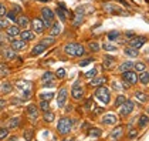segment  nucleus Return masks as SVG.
Wrapping results in <instances>:
<instances>
[{
	"label": "nucleus",
	"mask_w": 149,
	"mask_h": 141,
	"mask_svg": "<svg viewBox=\"0 0 149 141\" xmlns=\"http://www.w3.org/2000/svg\"><path fill=\"white\" fill-rule=\"evenodd\" d=\"M63 51L68 56V57H82L87 53V48L81 43H75V41H70L67 44H64Z\"/></svg>",
	"instance_id": "f257e3e1"
},
{
	"label": "nucleus",
	"mask_w": 149,
	"mask_h": 141,
	"mask_svg": "<svg viewBox=\"0 0 149 141\" xmlns=\"http://www.w3.org/2000/svg\"><path fill=\"white\" fill-rule=\"evenodd\" d=\"M72 126H74V120L70 117H61L57 123V133L60 135L65 137L72 131Z\"/></svg>",
	"instance_id": "f03ea898"
},
{
	"label": "nucleus",
	"mask_w": 149,
	"mask_h": 141,
	"mask_svg": "<svg viewBox=\"0 0 149 141\" xmlns=\"http://www.w3.org/2000/svg\"><path fill=\"white\" fill-rule=\"evenodd\" d=\"M121 74H122V84H125L124 88H129L131 86L138 84V74H136V71H134L132 69L128 71H124Z\"/></svg>",
	"instance_id": "7ed1b4c3"
},
{
	"label": "nucleus",
	"mask_w": 149,
	"mask_h": 141,
	"mask_svg": "<svg viewBox=\"0 0 149 141\" xmlns=\"http://www.w3.org/2000/svg\"><path fill=\"white\" fill-rule=\"evenodd\" d=\"M101 103H104V104H109L111 103V91L105 87V86H98L97 87V90H95V94H94Z\"/></svg>",
	"instance_id": "20e7f679"
},
{
	"label": "nucleus",
	"mask_w": 149,
	"mask_h": 141,
	"mask_svg": "<svg viewBox=\"0 0 149 141\" xmlns=\"http://www.w3.org/2000/svg\"><path fill=\"white\" fill-rule=\"evenodd\" d=\"M40 13H41V20H43V23L46 26V29H50L53 26V23H54V20H56L54 12L50 7H43L40 10Z\"/></svg>",
	"instance_id": "39448f33"
},
{
	"label": "nucleus",
	"mask_w": 149,
	"mask_h": 141,
	"mask_svg": "<svg viewBox=\"0 0 149 141\" xmlns=\"http://www.w3.org/2000/svg\"><path fill=\"white\" fill-rule=\"evenodd\" d=\"M84 16H85V7L84 6H78L75 9V13L72 16V26L74 27H80L84 23Z\"/></svg>",
	"instance_id": "423d86ee"
},
{
	"label": "nucleus",
	"mask_w": 149,
	"mask_h": 141,
	"mask_svg": "<svg viewBox=\"0 0 149 141\" xmlns=\"http://www.w3.org/2000/svg\"><path fill=\"white\" fill-rule=\"evenodd\" d=\"M84 94H85V90L84 87H81L80 81H75L72 88H71V97L75 100V101H81L84 98Z\"/></svg>",
	"instance_id": "0eeeda50"
},
{
	"label": "nucleus",
	"mask_w": 149,
	"mask_h": 141,
	"mask_svg": "<svg viewBox=\"0 0 149 141\" xmlns=\"http://www.w3.org/2000/svg\"><path fill=\"white\" fill-rule=\"evenodd\" d=\"M30 27L36 34H43L46 32V26L43 23V20L38 19V17H34L33 20H30Z\"/></svg>",
	"instance_id": "6e6552de"
},
{
	"label": "nucleus",
	"mask_w": 149,
	"mask_h": 141,
	"mask_svg": "<svg viewBox=\"0 0 149 141\" xmlns=\"http://www.w3.org/2000/svg\"><path fill=\"white\" fill-rule=\"evenodd\" d=\"M134 108H135L134 101L132 100H126L125 103L119 107V116L121 117H129V114L134 111Z\"/></svg>",
	"instance_id": "1a4fd4ad"
},
{
	"label": "nucleus",
	"mask_w": 149,
	"mask_h": 141,
	"mask_svg": "<svg viewBox=\"0 0 149 141\" xmlns=\"http://www.w3.org/2000/svg\"><path fill=\"white\" fill-rule=\"evenodd\" d=\"M128 43H129V46L131 47H135V48H141V47L145 46V43H146V36H134V37H131L129 40H128Z\"/></svg>",
	"instance_id": "9d476101"
},
{
	"label": "nucleus",
	"mask_w": 149,
	"mask_h": 141,
	"mask_svg": "<svg viewBox=\"0 0 149 141\" xmlns=\"http://www.w3.org/2000/svg\"><path fill=\"white\" fill-rule=\"evenodd\" d=\"M9 44L12 47L13 50H16V51H23L27 48V41H24L22 39H16V37H13L12 40L9 41Z\"/></svg>",
	"instance_id": "9b49d317"
},
{
	"label": "nucleus",
	"mask_w": 149,
	"mask_h": 141,
	"mask_svg": "<svg viewBox=\"0 0 149 141\" xmlns=\"http://www.w3.org/2000/svg\"><path fill=\"white\" fill-rule=\"evenodd\" d=\"M27 118L33 124H36L38 121V107L36 106V104H30V106L27 107Z\"/></svg>",
	"instance_id": "f8f14e48"
},
{
	"label": "nucleus",
	"mask_w": 149,
	"mask_h": 141,
	"mask_svg": "<svg viewBox=\"0 0 149 141\" xmlns=\"http://www.w3.org/2000/svg\"><path fill=\"white\" fill-rule=\"evenodd\" d=\"M67 97H68L67 88H65V87H61V88L58 90V93H57V104H58L60 108H63V107L65 106V103H67Z\"/></svg>",
	"instance_id": "ddd939ff"
},
{
	"label": "nucleus",
	"mask_w": 149,
	"mask_h": 141,
	"mask_svg": "<svg viewBox=\"0 0 149 141\" xmlns=\"http://www.w3.org/2000/svg\"><path fill=\"white\" fill-rule=\"evenodd\" d=\"M1 56L4 57V60H7V61H12V60H16L17 57V51L16 50H13L12 47H3L1 48Z\"/></svg>",
	"instance_id": "4468645a"
},
{
	"label": "nucleus",
	"mask_w": 149,
	"mask_h": 141,
	"mask_svg": "<svg viewBox=\"0 0 149 141\" xmlns=\"http://www.w3.org/2000/svg\"><path fill=\"white\" fill-rule=\"evenodd\" d=\"M16 24H17L20 29H29V27H30V19H29V16H26V14H23V13L17 14Z\"/></svg>",
	"instance_id": "2eb2a0df"
},
{
	"label": "nucleus",
	"mask_w": 149,
	"mask_h": 141,
	"mask_svg": "<svg viewBox=\"0 0 149 141\" xmlns=\"http://www.w3.org/2000/svg\"><path fill=\"white\" fill-rule=\"evenodd\" d=\"M20 39L24 40V41H31V40H34L36 39V33L31 30V29H23V30H20Z\"/></svg>",
	"instance_id": "dca6fc26"
},
{
	"label": "nucleus",
	"mask_w": 149,
	"mask_h": 141,
	"mask_svg": "<svg viewBox=\"0 0 149 141\" xmlns=\"http://www.w3.org/2000/svg\"><path fill=\"white\" fill-rule=\"evenodd\" d=\"M48 47L46 46H43L41 43H37L33 48H31V51H30V56H33V57H37V56H41L44 51H46Z\"/></svg>",
	"instance_id": "f3484780"
},
{
	"label": "nucleus",
	"mask_w": 149,
	"mask_h": 141,
	"mask_svg": "<svg viewBox=\"0 0 149 141\" xmlns=\"http://www.w3.org/2000/svg\"><path fill=\"white\" fill-rule=\"evenodd\" d=\"M61 32H63V24H61V22H54L53 26L50 27V34L54 36V37L60 36Z\"/></svg>",
	"instance_id": "a211bd4d"
},
{
	"label": "nucleus",
	"mask_w": 149,
	"mask_h": 141,
	"mask_svg": "<svg viewBox=\"0 0 149 141\" xmlns=\"http://www.w3.org/2000/svg\"><path fill=\"white\" fill-rule=\"evenodd\" d=\"M4 30H6V36H10V37H17V36L20 34V27L16 26V24H13V26L9 24Z\"/></svg>",
	"instance_id": "6ab92c4d"
},
{
	"label": "nucleus",
	"mask_w": 149,
	"mask_h": 141,
	"mask_svg": "<svg viewBox=\"0 0 149 141\" xmlns=\"http://www.w3.org/2000/svg\"><path fill=\"white\" fill-rule=\"evenodd\" d=\"M102 124L104 126H114L118 123V117L114 116V114H107V116H104L102 117Z\"/></svg>",
	"instance_id": "aec40b11"
},
{
	"label": "nucleus",
	"mask_w": 149,
	"mask_h": 141,
	"mask_svg": "<svg viewBox=\"0 0 149 141\" xmlns=\"http://www.w3.org/2000/svg\"><path fill=\"white\" fill-rule=\"evenodd\" d=\"M124 54H125L126 57H129V59H135V57H138L139 56V50L138 48H135V47H131L128 46L124 48Z\"/></svg>",
	"instance_id": "412c9836"
},
{
	"label": "nucleus",
	"mask_w": 149,
	"mask_h": 141,
	"mask_svg": "<svg viewBox=\"0 0 149 141\" xmlns=\"http://www.w3.org/2000/svg\"><path fill=\"white\" fill-rule=\"evenodd\" d=\"M20 124H22L20 117H12L9 120V123H7V128L9 130H17L20 127Z\"/></svg>",
	"instance_id": "4be33fe9"
},
{
	"label": "nucleus",
	"mask_w": 149,
	"mask_h": 141,
	"mask_svg": "<svg viewBox=\"0 0 149 141\" xmlns=\"http://www.w3.org/2000/svg\"><path fill=\"white\" fill-rule=\"evenodd\" d=\"M122 135H124V127H122V126L115 127V128L111 131V134H109V137L114 138V140H116V138H122Z\"/></svg>",
	"instance_id": "5701e85b"
},
{
	"label": "nucleus",
	"mask_w": 149,
	"mask_h": 141,
	"mask_svg": "<svg viewBox=\"0 0 149 141\" xmlns=\"http://www.w3.org/2000/svg\"><path fill=\"white\" fill-rule=\"evenodd\" d=\"M138 81H141V84L142 86H148L149 84V71L148 70H143V71H141V74L138 76Z\"/></svg>",
	"instance_id": "b1692460"
},
{
	"label": "nucleus",
	"mask_w": 149,
	"mask_h": 141,
	"mask_svg": "<svg viewBox=\"0 0 149 141\" xmlns=\"http://www.w3.org/2000/svg\"><path fill=\"white\" fill-rule=\"evenodd\" d=\"M107 83V77L105 76H95V77H92V81H91V86L94 87H98V86H104Z\"/></svg>",
	"instance_id": "393cba45"
},
{
	"label": "nucleus",
	"mask_w": 149,
	"mask_h": 141,
	"mask_svg": "<svg viewBox=\"0 0 149 141\" xmlns=\"http://www.w3.org/2000/svg\"><path fill=\"white\" fill-rule=\"evenodd\" d=\"M132 66H134V61H131V60H128V61H124V63H121L119 66H118V73H124V71H128L132 69Z\"/></svg>",
	"instance_id": "a878e982"
},
{
	"label": "nucleus",
	"mask_w": 149,
	"mask_h": 141,
	"mask_svg": "<svg viewBox=\"0 0 149 141\" xmlns=\"http://www.w3.org/2000/svg\"><path fill=\"white\" fill-rule=\"evenodd\" d=\"M115 61H116V59H115V57H112V56H105V57H104L102 69H104V70H105V69H107V70H109V69L114 66Z\"/></svg>",
	"instance_id": "bb28decb"
},
{
	"label": "nucleus",
	"mask_w": 149,
	"mask_h": 141,
	"mask_svg": "<svg viewBox=\"0 0 149 141\" xmlns=\"http://www.w3.org/2000/svg\"><path fill=\"white\" fill-rule=\"evenodd\" d=\"M40 43L43 44V46H46V47H50V46H53L54 43H56V37L54 36H46V37H43L41 40H40Z\"/></svg>",
	"instance_id": "cd10ccee"
},
{
	"label": "nucleus",
	"mask_w": 149,
	"mask_h": 141,
	"mask_svg": "<svg viewBox=\"0 0 149 141\" xmlns=\"http://www.w3.org/2000/svg\"><path fill=\"white\" fill-rule=\"evenodd\" d=\"M54 118H56V114H54L53 111H50V110L43 113V121H44V123H47V124L53 123V121H54Z\"/></svg>",
	"instance_id": "c85d7f7f"
},
{
	"label": "nucleus",
	"mask_w": 149,
	"mask_h": 141,
	"mask_svg": "<svg viewBox=\"0 0 149 141\" xmlns=\"http://www.w3.org/2000/svg\"><path fill=\"white\" fill-rule=\"evenodd\" d=\"M119 37H121V33H119L118 30H111V32L107 33V39H108L109 41H116Z\"/></svg>",
	"instance_id": "c756f323"
},
{
	"label": "nucleus",
	"mask_w": 149,
	"mask_h": 141,
	"mask_svg": "<svg viewBox=\"0 0 149 141\" xmlns=\"http://www.w3.org/2000/svg\"><path fill=\"white\" fill-rule=\"evenodd\" d=\"M132 69H134V71H136V73H141V71L146 70V63L145 61H136V63H134Z\"/></svg>",
	"instance_id": "7c9ffc66"
},
{
	"label": "nucleus",
	"mask_w": 149,
	"mask_h": 141,
	"mask_svg": "<svg viewBox=\"0 0 149 141\" xmlns=\"http://www.w3.org/2000/svg\"><path fill=\"white\" fill-rule=\"evenodd\" d=\"M148 126V116L143 114V116H139L138 117V127L139 128H146Z\"/></svg>",
	"instance_id": "2f4dec72"
},
{
	"label": "nucleus",
	"mask_w": 149,
	"mask_h": 141,
	"mask_svg": "<svg viewBox=\"0 0 149 141\" xmlns=\"http://www.w3.org/2000/svg\"><path fill=\"white\" fill-rule=\"evenodd\" d=\"M7 74H10L9 64H7V63H0V77H4V76H7Z\"/></svg>",
	"instance_id": "473e14b6"
},
{
	"label": "nucleus",
	"mask_w": 149,
	"mask_h": 141,
	"mask_svg": "<svg viewBox=\"0 0 149 141\" xmlns=\"http://www.w3.org/2000/svg\"><path fill=\"white\" fill-rule=\"evenodd\" d=\"M56 79V74L53 73V71H46L43 76H41V83L44 81H53Z\"/></svg>",
	"instance_id": "72a5a7b5"
},
{
	"label": "nucleus",
	"mask_w": 149,
	"mask_h": 141,
	"mask_svg": "<svg viewBox=\"0 0 149 141\" xmlns=\"http://www.w3.org/2000/svg\"><path fill=\"white\" fill-rule=\"evenodd\" d=\"M88 135H90V137H95V138H100V137L102 135V130L91 127V128L88 130Z\"/></svg>",
	"instance_id": "f704fd0d"
},
{
	"label": "nucleus",
	"mask_w": 149,
	"mask_h": 141,
	"mask_svg": "<svg viewBox=\"0 0 149 141\" xmlns=\"http://www.w3.org/2000/svg\"><path fill=\"white\" fill-rule=\"evenodd\" d=\"M13 91V86H12V83H9V81H6V83H3L1 84V93L4 94H10Z\"/></svg>",
	"instance_id": "c9c22d12"
},
{
	"label": "nucleus",
	"mask_w": 149,
	"mask_h": 141,
	"mask_svg": "<svg viewBox=\"0 0 149 141\" xmlns=\"http://www.w3.org/2000/svg\"><path fill=\"white\" fill-rule=\"evenodd\" d=\"M88 50H90L91 53H98V51L101 50V46H100L98 41H90V43H88Z\"/></svg>",
	"instance_id": "e433bc0d"
},
{
	"label": "nucleus",
	"mask_w": 149,
	"mask_h": 141,
	"mask_svg": "<svg viewBox=\"0 0 149 141\" xmlns=\"http://www.w3.org/2000/svg\"><path fill=\"white\" fill-rule=\"evenodd\" d=\"M50 103L51 101H48V100H40V103H38V110H41L43 113L44 111H48L50 110Z\"/></svg>",
	"instance_id": "4c0bfd02"
},
{
	"label": "nucleus",
	"mask_w": 149,
	"mask_h": 141,
	"mask_svg": "<svg viewBox=\"0 0 149 141\" xmlns=\"http://www.w3.org/2000/svg\"><path fill=\"white\" fill-rule=\"evenodd\" d=\"M126 101V97L124 95V94H118L116 95V98H115V103H114V106L118 108V107H121L124 103Z\"/></svg>",
	"instance_id": "58836bf2"
},
{
	"label": "nucleus",
	"mask_w": 149,
	"mask_h": 141,
	"mask_svg": "<svg viewBox=\"0 0 149 141\" xmlns=\"http://www.w3.org/2000/svg\"><path fill=\"white\" fill-rule=\"evenodd\" d=\"M23 138L24 140H33V138H34V130L33 128L26 130L23 133Z\"/></svg>",
	"instance_id": "ea45409f"
},
{
	"label": "nucleus",
	"mask_w": 149,
	"mask_h": 141,
	"mask_svg": "<svg viewBox=\"0 0 149 141\" xmlns=\"http://www.w3.org/2000/svg\"><path fill=\"white\" fill-rule=\"evenodd\" d=\"M135 97H136V100H139L141 103H146V100H148L146 93H143V91H135Z\"/></svg>",
	"instance_id": "a19ab883"
},
{
	"label": "nucleus",
	"mask_w": 149,
	"mask_h": 141,
	"mask_svg": "<svg viewBox=\"0 0 149 141\" xmlns=\"http://www.w3.org/2000/svg\"><path fill=\"white\" fill-rule=\"evenodd\" d=\"M7 20H10V22H14L16 23V19H17V13L13 12V10H10V12L6 13V16H4Z\"/></svg>",
	"instance_id": "79ce46f5"
},
{
	"label": "nucleus",
	"mask_w": 149,
	"mask_h": 141,
	"mask_svg": "<svg viewBox=\"0 0 149 141\" xmlns=\"http://www.w3.org/2000/svg\"><path fill=\"white\" fill-rule=\"evenodd\" d=\"M54 93H43L40 94V100H48V101H51L53 98H54Z\"/></svg>",
	"instance_id": "37998d69"
},
{
	"label": "nucleus",
	"mask_w": 149,
	"mask_h": 141,
	"mask_svg": "<svg viewBox=\"0 0 149 141\" xmlns=\"http://www.w3.org/2000/svg\"><path fill=\"white\" fill-rule=\"evenodd\" d=\"M65 76H67V71H65V69H58L57 73H56V77H57V79H60V80L65 79Z\"/></svg>",
	"instance_id": "c03bdc74"
},
{
	"label": "nucleus",
	"mask_w": 149,
	"mask_h": 141,
	"mask_svg": "<svg viewBox=\"0 0 149 141\" xmlns=\"http://www.w3.org/2000/svg\"><path fill=\"white\" fill-rule=\"evenodd\" d=\"M9 26V20L6 17H0V32H3Z\"/></svg>",
	"instance_id": "a18cd8bd"
},
{
	"label": "nucleus",
	"mask_w": 149,
	"mask_h": 141,
	"mask_svg": "<svg viewBox=\"0 0 149 141\" xmlns=\"http://www.w3.org/2000/svg\"><path fill=\"white\" fill-rule=\"evenodd\" d=\"M31 98V88H26L23 91V101H27V100H30Z\"/></svg>",
	"instance_id": "49530a36"
},
{
	"label": "nucleus",
	"mask_w": 149,
	"mask_h": 141,
	"mask_svg": "<svg viewBox=\"0 0 149 141\" xmlns=\"http://www.w3.org/2000/svg\"><path fill=\"white\" fill-rule=\"evenodd\" d=\"M9 131H10V130L7 128V127H6V128L1 127V128H0V140H1V138H7V137H9Z\"/></svg>",
	"instance_id": "de8ad7c7"
},
{
	"label": "nucleus",
	"mask_w": 149,
	"mask_h": 141,
	"mask_svg": "<svg viewBox=\"0 0 149 141\" xmlns=\"http://www.w3.org/2000/svg\"><path fill=\"white\" fill-rule=\"evenodd\" d=\"M104 48H105L107 51H115V50H118V47L115 46V44H111V43H105V44H104Z\"/></svg>",
	"instance_id": "09e8293b"
},
{
	"label": "nucleus",
	"mask_w": 149,
	"mask_h": 141,
	"mask_svg": "<svg viewBox=\"0 0 149 141\" xmlns=\"http://www.w3.org/2000/svg\"><path fill=\"white\" fill-rule=\"evenodd\" d=\"M97 74H98V70H97V67H95V69L90 70L88 73H85V77H87V79H92V77H95Z\"/></svg>",
	"instance_id": "8fccbe9b"
},
{
	"label": "nucleus",
	"mask_w": 149,
	"mask_h": 141,
	"mask_svg": "<svg viewBox=\"0 0 149 141\" xmlns=\"http://www.w3.org/2000/svg\"><path fill=\"white\" fill-rule=\"evenodd\" d=\"M92 61H94V59H92V57H90V59H84V60H81L80 63H78V66H80V67H84V66L90 64V63H92Z\"/></svg>",
	"instance_id": "3c124183"
},
{
	"label": "nucleus",
	"mask_w": 149,
	"mask_h": 141,
	"mask_svg": "<svg viewBox=\"0 0 149 141\" xmlns=\"http://www.w3.org/2000/svg\"><path fill=\"white\" fill-rule=\"evenodd\" d=\"M6 13H7V7H6V4L0 3V17H4V16H6Z\"/></svg>",
	"instance_id": "603ef678"
},
{
	"label": "nucleus",
	"mask_w": 149,
	"mask_h": 141,
	"mask_svg": "<svg viewBox=\"0 0 149 141\" xmlns=\"http://www.w3.org/2000/svg\"><path fill=\"white\" fill-rule=\"evenodd\" d=\"M136 135H138V130L131 128L129 131H128V137H129V138H135Z\"/></svg>",
	"instance_id": "864d4df0"
},
{
	"label": "nucleus",
	"mask_w": 149,
	"mask_h": 141,
	"mask_svg": "<svg viewBox=\"0 0 149 141\" xmlns=\"http://www.w3.org/2000/svg\"><path fill=\"white\" fill-rule=\"evenodd\" d=\"M112 88H114L115 91H121V90H124V87L121 86V83H116V81L112 83Z\"/></svg>",
	"instance_id": "5fc2aeb1"
},
{
	"label": "nucleus",
	"mask_w": 149,
	"mask_h": 141,
	"mask_svg": "<svg viewBox=\"0 0 149 141\" xmlns=\"http://www.w3.org/2000/svg\"><path fill=\"white\" fill-rule=\"evenodd\" d=\"M41 86H43V87H47V88H48V87H54V86H56V81H54V80H53V81H44Z\"/></svg>",
	"instance_id": "6e6d98bb"
},
{
	"label": "nucleus",
	"mask_w": 149,
	"mask_h": 141,
	"mask_svg": "<svg viewBox=\"0 0 149 141\" xmlns=\"http://www.w3.org/2000/svg\"><path fill=\"white\" fill-rule=\"evenodd\" d=\"M6 106H7V101H6L4 98H0V111H1V110H4Z\"/></svg>",
	"instance_id": "4d7b16f0"
},
{
	"label": "nucleus",
	"mask_w": 149,
	"mask_h": 141,
	"mask_svg": "<svg viewBox=\"0 0 149 141\" xmlns=\"http://www.w3.org/2000/svg\"><path fill=\"white\" fill-rule=\"evenodd\" d=\"M12 10H13V12H16L17 14H20V13H22V7H20L19 4H13V9H12Z\"/></svg>",
	"instance_id": "13d9d810"
},
{
	"label": "nucleus",
	"mask_w": 149,
	"mask_h": 141,
	"mask_svg": "<svg viewBox=\"0 0 149 141\" xmlns=\"http://www.w3.org/2000/svg\"><path fill=\"white\" fill-rule=\"evenodd\" d=\"M22 103H23V100H20V98H13V100H12L13 106H20Z\"/></svg>",
	"instance_id": "bf43d9fd"
},
{
	"label": "nucleus",
	"mask_w": 149,
	"mask_h": 141,
	"mask_svg": "<svg viewBox=\"0 0 149 141\" xmlns=\"http://www.w3.org/2000/svg\"><path fill=\"white\" fill-rule=\"evenodd\" d=\"M124 36H125L126 39L129 40L131 37H134V36H135V33H134V32H125V33H124Z\"/></svg>",
	"instance_id": "052dcab7"
},
{
	"label": "nucleus",
	"mask_w": 149,
	"mask_h": 141,
	"mask_svg": "<svg viewBox=\"0 0 149 141\" xmlns=\"http://www.w3.org/2000/svg\"><path fill=\"white\" fill-rule=\"evenodd\" d=\"M4 37H6V36H4V34H1V33H0V46H1V44L4 43Z\"/></svg>",
	"instance_id": "680f3d73"
},
{
	"label": "nucleus",
	"mask_w": 149,
	"mask_h": 141,
	"mask_svg": "<svg viewBox=\"0 0 149 141\" xmlns=\"http://www.w3.org/2000/svg\"><path fill=\"white\" fill-rule=\"evenodd\" d=\"M36 1H40V3H48L50 0H36Z\"/></svg>",
	"instance_id": "e2e57ef3"
}]
</instances>
